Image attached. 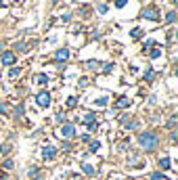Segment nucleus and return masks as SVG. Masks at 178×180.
Masks as SVG:
<instances>
[{
    "mask_svg": "<svg viewBox=\"0 0 178 180\" xmlns=\"http://www.w3.org/2000/svg\"><path fill=\"white\" fill-rule=\"evenodd\" d=\"M151 57H153V59L161 57V50H159V48H153V50H151Z\"/></svg>",
    "mask_w": 178,
    "mask_h": 180,
    "instance_id": "obj_15",
    "label": "nucleus"
},
{
    "mask_svg": "<svg viewBox=\"0 0 178 180\" xmlns=\"http://www.w3.org/2000/svg\"><path fill=\"white\" fill-rule=\"evenodd\" d=\"M19 73H21V69H19V67H13V69H11V73H8V76H11V78H17V76H19Z\"/></svg>",
    "mask_w": 178,
    "mask_h": 180,
    "instance_id": "obj_13",
    "label": "nucleus"
},
{
    "mask_svg": "<svg viewBox=\"0 0 178 180\" xmlns=\"http://www.w3.org/2000/svg\"><path fill=\"white\" fill-rule=\"evenodd\" d=\"M6 111H8V105L2 103V105H0V113H6Z\"/></svg>",
    "mask_w": 178,
    "mask_h": 180,
    "instance_id": "obj_22",
    "label": "nucleus"
},
{
    "mask_svg": "<svg viewBox=\"0 0 178 180\" xmlns=\"http://www.w3.org/2000/svg\"><path fill=\"white\" fill-rule=\"evenodd\" d=\"M84 122H86V124H92V122H96V119H94V113H86V115H84Z\"/></svg>",
    "mask_w": 178,
    "mask_h": 180,
    "instance_id": "obj_11",
    "label": "nucleus"
},
{
    "mask_svg": "<svg viewBox=\"0 0 178 180\" xmlns=\"http://www.w3.org/2000/svg\"><path fill=\"white\" fill-rule=\"evenodd\" d=\"M98 147H101V142H96V140L90 142V151H98Z\"/></svg>",
    "mask_w": 178,
    "mask_h": 180,
    "instance_id": "obj_16",
    "label": "nucleus"
},
{
    "mask_svg": "<svg viewBox=\"0 0 178 180\" xmlns=\"http://www.w3.org/2000/svg\"><path fill=\"white\" fill-rule=\"evenodd\" d=\"M0 4H2V0H0Z\"/></svg>",
    "mask_w": 178,
    "mask_h": 180,
    "instance_id": "obj_27",
    "label": "nucleus"
},
{
    "mask_svg": "<svg viewBox=\"0 0 178 180\" xmlns=\"http://www.w3.org/2000/svg\"><path fill=\"white\" fill-rule=\"evenodd\" d=\"M67 57H69V50H67V48H61V50L57 52V61H65Z\"/></svg>",
    "mask_w": 178,
    "mask_h": 180,
    "instance_id": "obj_7",
    "label": "nucleus"
},
{
    "mask_svg": "<svg viewBox=\"0 0 178 180\" xmlns=\"http://www.w3.org/2000/svg\"><path fill=\"white\" fill-rule=\"evenodd\" d=\"M138 142H140V147L145 151H153L159 144V138H157V134H153V132H142V134L138 136Z\"/></svg>",
    "mask_w": 178,
    "mask_h": 180,
    "instance_id": "obj_1",
    "label": "nucleus"
},
{
    "mask_svg": "<svg viewBox=\"0 0 178 180\" xmlns=\"http://www.w3.org/2000/svg\"><path fill=\"white\" fill-rule=\"evenodd\" d=\"M159 166H161L164 170H168V168H170V159H168V157H161V159H159Z\"/></svg>",
    "mask_w": 178,
    "mask_h": 180,
    "instance_id": "obj_10",
    "label": "nucleus"
},
{
    "mask_svg": "<svg viewBox=\"0 0 178 180\" xmlns=\"http://www.w3.org/2000/svg\"><path fill=\"white\" fill-rule=\"evenodd\" d=\"M15 115H23V107H17L15 109Z\"/></svg>",
    "mask_w": 178,
    "mask_h": 180,
    "instance_id": "obj_25",
    "label": "nucleus"
},
{
    "mask_svg": "<svg viewBox=\"0 0 178 180\" xmlns=\"http://www.w3.org/2000/svg\"><path fill=\"white\" fill-rule=\"evenodd\" d=\"M153 180H168V178H166L161 172H155V174H153Z\"/></svg>",
    "mask_w": 178,
    "mask_h": 180,
    "instance_id": "obj_17",
    "label": "nucleus"
},
{
    "mask_svg": "<svg viewBox=\"0 0 178 180\" xmlns=\"http://www.w3.org/2000/svg\"><path fill=\"white\" fill-rule=\"evenodd\" d=\"M36 103H38V107H48L50 105V94L48 92H38V96H36Z\"/></svg>",
    "mask_w": 178,
    "mask_h": 180,
    "instance_id": "obj_2",
    "label": "nucleus"
},
{
    "mask_svg": "<svg viewBox=\"0 0 178 180\" xmlns=\"http://www.w3.org/2000/svg\"><path fill=\"white\" fill-rule=\"evenodd\" d=\"M128 105H130V101H128L126 96H122V98L117 101V109H124V107H128Z\"/></svg>",
    "mask_w": 178,
    "mask_h": 180,
    "instance_id": "obj_8",
    "label": "nucleus"
},
{
    "mask_svg": "<svg viewBox=\"0 0 178 180\" xmlns=\"http://www.w3.org/2000/svg\"><path fill=\"white\" fill-rule=\"evenodd\" d=\"M82 170H84V174H88V176H92V174H94V168H92L90 163H84V166H82Z\"/></svg>",
    "mask_w": 178,
    "mask_h": 180,
    "instance_id": "obj_9",
    "label": "nucleus"
},
{
    "mask_svg": "<svg viewBox=\"0 0 178 180\" xmlns=\"http://www.w3.org/2000/svg\"><path fill=\"white\" fill-rule=\"evenodd\" d=\"M55 155H57V149L55 147H44V151H42V157L44 159H55Z\"/></svg>",
    "mask_w": 178,
    "mask_h": 180,
    "instance_id": "obj_6",
    "label": "nucleus"
},
{
    "mask_svg": "<svg viewBox=\"0 0 178 180\" xmlns=\"http://www.w3.org/2000/svg\"><path fill=\"white\" fill-rule=\"evenodd\" d=\"M61 134L67 136V138H69V136H73V134H76V126H73V124H65V126L61 128Z\"/></svg>",
    "mask_w": 178,
    "mask_h": 180,
    "instance_id": "obj_5",
    "label": "nucleus"
},
{
    "mask_svg": "<svg viewBox=\"0 0 178 180\" xmlns=\"http://www.w3.org/2000/svg\"><path fill=\"white\" fill-rule=\"evenodd\" d=\"M111 69H113V65H111V63H107V65H105V73H109Z\"/></svg>",
    "mask_w": 178,
    "mask_h": 180,
    "instance_id": "obj_23",
    "label": "nucleus"
},
{
    "mask_svg": "<svg viewBox=\"0 0 178 180\" xmlns=\"http://www.w3.org/2000/svg\"><path fill=\"white\" fill-rule=\"evenodd\" d=\"M124 4H126V0H115V6H117V8H122Z\"/></svg>",
    "mask_w": 178,
    "mask_h": 180,
    "instance_id": "obj_21",
    "label": "nucleus"
},
{
    "mask_svg": "<svg viewBox=\"0 0 178 180\" xmlns=\"http://www.w3.org/2000/svg\"><path fill=\"white\" fill-rule=\"evenodd\" d=\"M142 17H145V19H159V13H157L155 6H149V8L142 11Z\"/></svg>",
    "mask_w": 178,
    "mask_h": 180,
    "instance_id": "obj_3",
    "label": "nucleus"
},
{
    "mask_svg": "<svg viewBox=\"0 0 178 180\" xmlns=\"http://www.w3.org/2000/svg\"><path fill=\"white\" fill-rule=\"evenodd\" d=\"M166 19H168V23H174V21H176V13H174V11H172V13H168V15H166Z\"/></svg>",
    "mask_w": 178,
    "mask_h": 180,
    "instance_id": "obj_12",
    "label": "nucleus"
},
{
    "mask_svg": "<svg viewBox=\"0 0 178 180\" xmlns=\"http://www.w3.org/2000/svg\"><path fill=\"white\" fill-rule=\"evenodd\" d=\"M130 36H132V38H138V36H142V32L136 27V29H132V32H130Z\"/></svg>",
    "mask_w": 178,
    "mask_h": 180,
    "instance_id": "obj_18",
    "label": "nucleus"
},
{
    "mask_svg": "<svg viewBox=\"0 0 178 180\" xmlns=\"http://www.w3.org/2000/svg\"><path fill=\"white\" fill-rule=\"evenodd\" d=\"M96 105H98V107H103V105H107V98H98V101H96Z\"/></svg>",
    "mask_w": 178,
    "mask_h": 180,
    "instance_id": "obj_20",
    "label": "nucleus"
},
{
    "mask_svg": "<svg viewBox=\"0 0 178 180\" xmlns=\"http://www.w3.org/2000/svg\"><path fill=\"white\" fill-rule=\"evenodd\" d=\"M76 105V98H67V107H73Z\"/></svg>",
    "mask_w": 178,
    "mask_h": 180,
    "instance_id": "obj_24",
    "label": "nucleus"
},
{
    "mask_svg": "<svg viewBox=\"0 0 178 180\" xmlns=\"http://www.w3.org/2000/svg\"><path fill=\"white\" fill-rule=\"evenodd\" d=\"M13 168V161H4V170H11Z\"/></svg>",
    "mask_w": 178,
    "mask_h": 180,
    "instance_id": "obj_26",
    "label": "nucleus"
},
{
    "mask_svg": "<svg viewBox=\"0 0 178 180\" xmlns=\"http://www.w3.org/2000/svg\"><path fill=\"white\" fill-rule=\"evenodd\" d=\"M36 82H38V84H46L48 78H46V76H36Z\"/></svg>",
    "mask_w": 178,
    "mask_h": 180,
    "instance_id": "obj_14",
    "label": "nucleus"
},
{
    "mask_svg": "<svg viewBox=\"0 0 178 180\" xmlns=\"http://www.w3.org/2000/svg\"><path fill=\"white\" fill-rule=\"evenodd\" d=\"M98 13H107V4H98Z\"/></svg>",
    "mask_w": 178,
    "mask_h": 180,
    "instance_id": "obj_19",
    "label": "nucleus"
},
{
    "mask_svg": "<svg viewBox=\"0 0 178 180\" xmlns=\"http://www.w3.org/2000/svg\"><path fill=\"white\" fill-rule=\"evenodd\" d=\"M0 61H2V65H8V67H11V65L17 61V57H15L13 52H4V54L0 57Z\"/></svg>",
    "mask_w": 178,
    "mask_h": 180,
    "instance_id": "obj_4",
    "label": "nucleus"
}]
</instances>
